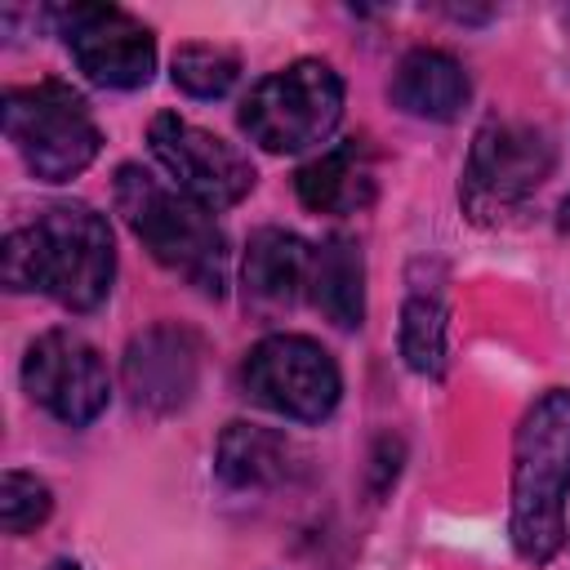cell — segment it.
Returning a JSON list of instances; mask_svg holds the SVG:
<instances>
[{
  "instance_id": "cell-1",
  "label": "cell",
  "mask_w": 570,
  "mask_h": 570,
  "mask_svg": "<svg viewBox=\"0 0 570 570\" xmlns=\"http://www.w3.org/2000/svg\"><path fill=\"white\" fill-rule=\"evenodd\" d=\"M0 276L13 294L40 289L67 312H94L116 281L111 227L80 200L49 205L45 214H36V223L4 236Z\"/></svg>"
},
{
  "instance_id": "cell-2",
  "label": "cell",
  "mask_w": 570,
  "mask_h": 570,
  "mask_svg": "<svg viewBox=\"0 0 570 570\" xmlns=\"http://www.w3.org/2000/svg\"><path fill=\"white\" fill-rule=\"evenodd\" d=\"M512 517L508 534L521 561L548 566L566 543L570 499V387H548L521 414L512 436Z\"/></svg>"
},
{
  "instance_id": "cell-3",
  "label": "cell",
  "mask_w": 570,
  "mask_h": 570,
  "mask_svg": "<svg viewBox=\"0 0 570 570\" xmlns=\"http://www.w3.org/2000/svg\"><path fill=\"white\" fill-rule=\"evenodd\" d=\"M116 209L165 272L183 276L205 298H218L227 289V236L205 205L169 191L138 165H120Z\"/></svg>"
},
{
  "instance_id": "cell-4",
  "label": "cell",
  "mask_w": 570,
  "mask_h": 570,
  "mask_svg": "<svg viewBox=\"0 0 570 570\" xmlns=\"http://www.w3.org/2000/svg\"><path fill=\"white\" fill-rule=\"evenodd\" d=\"M4 138L40 183H67L85 174L102 151V129L89 102L62 80L13 85L0 98Z\"/></svg>"
},
{
  "instance_id": "cell-5",
  "label": "cell",
  "mask_w": 570,
  "mask_h": 570,
  "mask_svg": "<svg viewBox=\"0 0 570 570\" xmlns=\"http://www.w3.org/2000/svg\"><path fill=\"white\" fill-rule=\"evenodd\" d=\"M343 116V76L321 58H298L263 76L240 102V129L263 151L289 156L325 142Z\"/></svg>"
},
{
  "instance_id": "cell-6",
  "label": "cell",
  "mask_w": 570,
  "mask_h": 570,
  "mask_svg": "<svg viewBox=\"0 0 570 570\" xmlns=\"http://www.w3.org/2000/svg\"><path fill=\"white\" fill-rule=\"evenodd\" d=\"M552 174V142L525 120H490L476 129L459 200L476 223H494L525 205Z\"/></svg>"
},
{
  "instance_id": "cell-7",
  "label": "cell",
  "mask_w": 570,
  "mask_h": 570,
  "mask_svg": "<svg viewBox=\"0 0 570 570\" xmlns=\"http://www.w3.org/2000/svg\"><path fill=\"white\" fill-rule=\"evenodd\" d=\"M240 387L254 405L294 423H321L343 396L338 361L307 334H267L240 365Z\"/></svg>"
},
{
  "instance_id": "cell-8",
  "label": "cell",
  "mask_w": 570,
  "mask_h": 570,
  "mask_svg": "<svg viewBox=\"0 0 570 570\" xmlns=\"http://www.w3.org/2000/svg\"><path fill=\"white\" fill-rule=\"evenodd\" d=\"M147 142L151 156L160 160V169L178 183V191L196 205L214 209H232L254 191V165L240 147H232L227 138L183 120L178 111H160L147 125Z\"/></svg>"
},
{
  "instance_id": "cell-9",
  "label": "cell",
  "mask_w": 570,
  "mask_h": 570,
  "mask_svg": "<svg viewBox=\"0 0 570 570\" xmlns=\"http://www.w3.org/2000/svg\"><path fill=\"white\" fill-rule=\"evenodd\" d=\"M22 387L40 410L71 428L94 423L111 401V374L102 352L71 330H49L27 347Z\"/></svg>"
},
{
  "instance_id": "cell-10",
  "label": "cell",
  "mask_w": 570,
  "mask_h": 570,
  "mask_svg": "<svg viewBox=\"0 0 570 570\" xmlns=\"http://www.w3.org/2000/svg\"><path fill=\"white\" fill-rule=\"evenodd\" d=\"M53 22L76 67L102 89H138L156 71V36L116 4H62Z\"/></svg>"
},
{
  "instance_id": "cell-11",
  "label": "cell",
  "mask_w": 570,
  "mask_h": 570,
  "mask_svg": "<svg viewBox=\"0 0 570 570\" xmlns=\"http://www.w3.org/2000/svg\"><path fill=\"white\" fill-rule=\"evenodd\" d=\"M200 374L196 338L178 325H151L125 352V392L147 414H169L191 401Z\"/></svg>"
},
{
  "instance_id": "cell-12",
  "label": "cell",
  "mask_w": 570,
  "mask_h": 570,
  "mask_svg": "<svg viewBox=\"0 0 570 570\" xmlns=\"http://www.w3.org/2000/svg\"><path fill=\"white\" fill-rule=\"evenodd\" d=\"M312 245L285 227H258L245 245V263H240V285H245V303L258 312H281L294 307L307 294L312 281Z\"/></svg>"
},
{
  "instance_id": "cell-13",
  "label": "cell",
  "mask_w": 570,
  "mask_h": 570,
  "mask_svg": "<svg viewBox=\"0 0 570 570\" xmlns=\"http://www.w3.org/2000/svg\"><path fill=\"white\" fill-rule=\"evenodd\" d=\"M387 94L405 116L454 120L463 111L468 94H472V80H468L463 62L454 53H445V49H410L392 71Z\"/></svg>"
},
{
  "instance_id": "cell-14",
  "label": "cell",
  "mask_w": 570,
  "mask_h": 570,
  "mask_svg": "<svg viewBox=\"0 0 570 570\" xmlns=\"http://www.w3.org/2000/svg\"><path fill=\"white\" fill-rule=\"evenodd\" d=\"M294 191L312 214H356L374 200V165L356 138L325 147L294 174Z\"/></svg>"
},
{
  "instance_id": "cell-15",
  "label": "cell",
  "mask_w": 570,
  "mask_h": 570,
  "mask_svg": "<svg viewBox=\"0 0 570 570\" xmlns=\"http://www.w3.org/2000/svg\"><path fill=\"white\" fill-rule=\"evenodd\" d=\"M307 298L338 330H356L365 321V258L352 236H330L312 254Z\"/></svg>"
},
{
  "instance_id": "cell-16",
  "label": "cell",
  "mask_w": 570,
  "mask_h": 570,
  "mask_svg": "<svg viewBox=\"0 0 570 570\" xmlns=\"http://www.w3.org/2000/svg\"><path fill=\"white\" fill-rule=\"evenodd\" d=\"M289 441L258 423H227L214 450V472L232 490H263L285 481L289 472Z\"/></svg>"
},
{
  "instance_id": "cell-17",
  "label": "cell",
  "mask_w": 570,
  "mask_h": 570,
  "mask_svg": "<svg viewBox=\"0 0 570 570\" xmlns=\"http://www.w3.org/2000/svg\"><path fill=\"white\" fill-rule=\"evenodd\" d=\"M396 347H401V361L414 374H423V379L445 374V365H450V316H445L441 298H432V294H410L405 298Z\"/></svg>"
},
{
  "instance_id": "cell-18",
  "label": "cell",
  "mask_w": 570,
  "mask_h": 570,
  "mask_svg": "<svg viewBox=\"0 0 570 570\" xmlns=\"http://www.w3.org/2000/svg\"><path fill=\"white\" fill-rule=\"evenodd\" d=\"M169 76L191 98H223L240 76V58L223 45H200L196 40V45H178V53L169 62Z\"/></svg>"
},
{
  "instance_id": "cell-19",
  "label": "cell",
  "mask_w": 570,
  "mask_h": 570,
  "mask_svg": "<svg viewBox=\"0 0 570 570\" xmlns=\"http://www.w3.org/2000/svg\"><path fill=\"white\" fill-rule=\"evenodd\" d=\"M49 512H53L49 485L31 472L9 468L4 481H0V525H4V534H27L40 521H49Z\"/></svg>"
},
{
  "instance_id": "cell-20",
  "label": "cell",
  "mask_w": 570,
  "mask_h": 570,
  "mask_svg": "<svg viewBox=\"0 0 570 570\" xmlns=\"http://www.w3.org/2000/svg\"><path fill=\"white\" fill-rule=\"evenodd\" d=\"M557 227H561V232H570V196H566V200H561V209H557Z\"/></svg>"
},
{
  "instance_id": "cell-21",
  "label": "cell",
  "mask_w": 570,
  "mask_h": 570,
  "mask_svg": "<svg viewBox=\"0 0 570 570\" xmlns=\"http://www.w3.org/2000/svg\"><path fill=\"white\" fill-rule=\"evenodd\" d=\"M49 570H80L76 561H49Z\"/></svg>"
}]
</instances>
